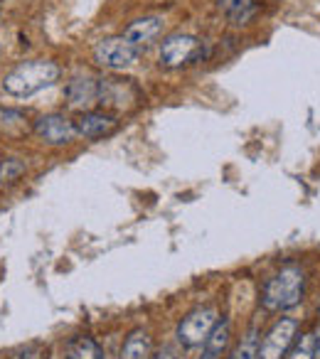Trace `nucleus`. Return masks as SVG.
Returning <instances> with one entry per match:
<instances>
[{
    "label": "nucleus",
    "mask_w": 320,
    "mask_h": 359,
    "mask_svg": "<svg viewBox=\"0 0 320 359\" xmlns=\"http://www.w3.org/2000/svg\"><path fill=\"white\" fill-rule=\"evenodd\" d=\"M305 295V271L295 264H288L266 280L264 293H261V305L269 313H284L295 305H300Z\"/></svg>",
    "instance_id": "1"
},
{
    "label": "nucleus",
    "mask_w": 320,
    "mask_h": 359,
    "mask_svg": "<svg viewBox=\"0 0 320 359\" xmlns=\"http://www.w3.org/2000/svg\"><path fill=\"white\" fill-rule=\"evenodd\" d=\"M60 67L52 60H30L18 65L11 74L3 79V89L6 94L18 96V99H27V96L37 94V91L52 86L60 79Z\"/></svg>",
    "instance_id": "2"
},
{
    "label": "nucleus",
    "mask_w": 320,
    "mask_h": 359,
    "mask_svg": "<svg viewBox=\"0 0 320 359\" xmlns=\"http://www.w3.org/2000/svg\"><path fill=\"white\" fill-rule=\"evenodd\" d=\"M202 57V42L192 35H171L160 45V65L168 69H182Z\"/></svg>",
    "instance_id": "3"
},
{
    "label": "nucleus",
    "mask_w": 320,
    "mask_h": 359,
    "mask_svg": "<svg viewBox=\"0 0 320 359\" xmlns=\"http://www.w3.org/2000/svg\"><path fill=\"white\" fill-rule=\"evenodd\" d=\"M140 47L131 45L126 37H106L94 47V62L106 69H128L138 62Z\"/></svg>",
    "instance_id": "4"
},
{
    "label": "nucleus",
    "mask_w": 320,
    "mask_h": 359,
    "mask_svg": "<svg viewBox=\"0 0 320 359\" xmlns=\"http://www.w3.org/2000/svg\"><path fill=\"white\" fill-rule=\"evenodd\" d=\"M217 323H220L217 308L195 310V313H190L178 325V342H180L182 347H200V344H205V339L210 337V332L215 330Z\"/></svg>",
    "instance_id": "5"
},
{
    "label": "nucleus",
    "mask_w": 320,
    "mask_h": 359,
    "mask_svg": "<svg viewBox=\"0 0 320 359\" xmlns=\"http://www.w3.org/2000/svg\"><path fill=\"white\" fill-rule=\"evenodd\" d=\"M298 332V320L281 318L274 323V327L266 332V337L259 342V359H281L295 342Z\"/></svg>",
    "instance_id": "6"
},
{
    "label": "nucleus",
    "mask_w": 320,
    "mask_h": 359,
    "mask_svg": "<svg viewBox=\"0 0 320 359\" xmlns=\"http://www.w3.org/2000/svg\"><path fill=\"white\" fill-rule=\"evenodd\" d=\"M138 86L131 79H114V76H106L99 79V101L96 104L106 106V109L124 111L138 101Z\"/></svg>",
    "instance_id": "7"
},
{
    "label": "nucleus",
    "mask_w": 320,
    "mask_h": 359,
    "mask_svg": "<svg viewBox=\"0 0 320 359\" xmlns=\"http://www.w3.org/2000/svg\"><path fill=\"white\" fill-rule=\"evenodd\" d=\"M35 133L50 145H65L76 138V126L65 114H47L35 121Z\"/></svg>",
    "instance_id": "8"
},
{
    "label": "nucleus",
    "mask_w": 320,
    "mask_h": 359,
    "mask_svg": "<svg viewBox=\"0 0 320 359\" xmlns=\"http://www.w3.org/2000/svg\"><path fill=\"white\" fill-rule=\"evenodd\" d=\"M74 126L79 135H84V138H89V140H96V138H104V135L114 133L119 121L111 114H104V111H86V114H81L79 118L74 121Z\"/></svg>",
    "instance_id": "9"
},
{
    "label": "nucleus",
    "mask_w": 320,
    "mask_h": 359,
    "mask_svg": "<svg viewBox=\"0 0 320 359\" xmlns=\"http://www.w3.org/2000/svg\"><path fill=\"white\" fill-rule=\"evenodd\" d=\"M65 99L72 109H86L94 101H99V81H94L91 76H74L67 81Z\"/></svg>",
    "instance_id": "10"
},
{
    "label": "nucleus",
    "mask_w": 320,
    "mask_h": 359,
    "mask_svg": "<svg viewBox=\"0 0 320 359\" xmlns=\"http://www.w3.org/2000/svg\"><path fill=\"white\" fill-rule=\"evenodd\" d=\"M160 32H163V18H140V20L131 22L128 27H126L124 37L131 42V45L135 47H143V45H150L153 40H158Z\"/></svg>",
    "instance_id": "11"
},
{
    "label": "nucleus",
    "mask_w": 320,
    "mask_h": 359,
    "mask_svg": "<svg viewBox=\"0 0 320 359\" xmlns=\"http://www.w3.org/2000/svg\"><path fill=\"white\" fill-rule=\"evenodd\" d=\"M229 337H232L229 323L220 320L215 325V330L210 332V337L205 339V344H202V359H222L227 344H229Z\"/></svg>",
    "instance_id": "12"
},
{
    "label": "nucleus",
    "mask_w": 320,
    "mask_h": 359,
    "mask_svg": "<svg viewBox=\"0 0 320 359\" xmlns=\"http://www.w3.org/2000/svg\"><path fill=\"white\" fill-rule=\"evenodd\" d=\"M119 359H153V352H150V334L145 332L143 327L133 330V332L126 337Z\"/></svg>",
    "instance_id": "13"
},
{
    "label": "nucleus",
    "mask_w": 320,
    "mask_h": 359,
    "mask_svg": "<svg viewBox=\"0 0 320 359\" xmlns=\"http://www.w3.org/2000/svg\"><path fill=\"white\" fill-rule=\"evenodd\" d=\"M222 13H227L232 25H246L256 15V0H217Z\"/></svg>",
    "instance_id": "14"
},
{
    "label": "nucleus",
    "mask_w": 320,
    "mask_h": 359,
    "mask_svg": "<svg viewBox=\"0 0 320 359\" xmlns=\"http://www.w3.org/2000/svg\"><path fill=\"white\" fill-rule=\"evenodd\" d=\"M67 359H104V349L94 337H74L67 347Z\"/></svg>",
    "instance_id": "15"
},
{
    "label": "nucleus",
    "mask_w": 320,
    "mask_h": 359,
    "mask_svg": "<svg viewBox=\"0 0 320 359\" xmlns=\"http://www.w3.org/2000/svg\"><path fill=\"white\" fill-rule=\"evenodd\" d=\"M25 163L18 158H3L0 160V185H11L15 180H20L25 175Z\"/></svg>",
    "instance_id": "16"
},
{
    "label": "nucleus",
    "mask_w": 320,
    "mask_h": 359,
    "mask_svg": "<svg viewBox=\"0 0 320 359\" xmlns=\"http://www.w3.org/2000/svg\"><path fill=\"white\" fill-rule=\"evenodd\" d=\"M286 359H315V334H300L288 349Z\"/></svg>",
    "instance_id": "17"
},
{
    "label": "nucleus",
    "mask_w": 320,
    "mask_h": 359,
    "mask_svg": "<svg viewBox=\"0 0 320 359\" xmlns=\"http://www.w3.org/2000/svg\"><path fill=\"white\" fill-rule=\"evenodd\" d=\"M232 359H259V337H256V330H249V334L234 349Z\"/></svg>",
    "instance_id": "18"
},
{
    "label": "nucleus",
    "mask_w": 320,
    "mask_h": 359,
    "mask_svg": "<svg viewBox=\"0 0 320 359\" xmlns=\"http://www.w3.org/2000/svg\"><path fill=\"white\" fill-rule=\"evenodd\" d=\"M155 359H178V352H175L173 347H168V344H166V347H163V349L158 352V357H155Z\"/></svg>",
    "instance_id": "19"
},
{
    "label": "nucleus",
    "mask_w": 320,
    "mask_h": 359,
    "mask_svg": "<svg viewBox=\"0 0 320 359\" xmlns=\"http://www.w3.org/2000/svg\"><path fill=\"white\" fill-rule=\"evenodd\" d=\"M315 359H320V327L315 332Z\"/></svg>",
    "instance_id": "20"
}]
</instances>
